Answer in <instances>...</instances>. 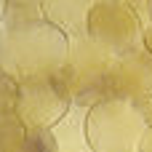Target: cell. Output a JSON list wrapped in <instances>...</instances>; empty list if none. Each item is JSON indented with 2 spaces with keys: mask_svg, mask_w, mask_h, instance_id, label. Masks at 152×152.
I'll use <instances>...</instances> for the list:
<instances>
[{
  "mask_svg": "<svg viewBox=\"0 0 152 152\" xmlns=\"http://www.w3.org/2000/svg\"><path fill=\"white\" fill-rule=\"evenodd\" d=\"M104 80L110 99H126L144 112V102L152 99V53L142 45L136 51L115 56Z\"/></svg>",
  "mask_w": 152,
  "mask_h": 152,
  "instance_id": "6",
  "label": "cell"
},
{
  "mask_svg": "<svg viewBox=\"0 0 152 152\" xmlns=\"http://www.w3.org/2000/svg\"><path fill=\"white\" fill-rule=\"evenodd\" d=\"M96 3H107V0H96Z\"/></svg>",
  "mask_w": 152,
  "mask_h": 152,
  "instance_id": "14",
  "label": "cell"
},
{
  "mask_svg": "<svg viewBox=\"0 0 152 152\" xmlns=\"http://www.w3.org/2000/svg\"><path fill=\"white\" fill-rule=\"evenodd\" d=\"M0 35H3V29H0Z\"/></svg>",
  "mask_w": 152,
  "mask_h": 152,
  "instance_id": "15",
  "label": "cell"
},
{
  "mask_svg": "<svg viewBox=\"0 0 152 152\" xmlns=\"http://www.w3.org/2000/svg\"><path fill=\"white\" fill-rule=\"evenodd\" d=\"M144 131V112L126 99H102L88 110V142L94 152H136Z\"/></svg>",
  "mask_w": 152,
  "mask_h": 152,
  "instance_id": "3",
  "label": "cell"
},
{
  "mask_svg": "<svg viewBox=\"0 0 152 152\" xmlns=\"http://www.w3.org/2000/svg\"><path fill=\"white\" fill-rule=\"evenodd\" d=\"M19 104V80L0 69V115H16Z\"/></svg>",
  "mask_w": 152,
  "mask_h": 152,
  "instance_id": "10",
  "label": "cell"
},
{
  "mask_svg": "<svg viewBox=\"0 0 152 152\" xmlns=\"http://www.w3.org/2000/svg\"><path fill=\"white\" fill-rule=\"evenodd\" d=\"M5 5H8V0H0V19H3V13H5Z\"/></svg>",
  "mask_w": 152,
  "mask_h": 152,
  "instance_id": "12",
  "label": "cell"
},
{
  "mask_svg": "<svg viewBox=\"0 0 152 152\" xmlns=\"http://www.w3.org/2000/svg\"><path fill=\"white\" fill-rule=\"evenodd\" d=\"M96 0H40L43 19L59 27L67 37L88 35V19Z\"/></svg>",
  "mask_w": 152,
  "mask_h": 152,
  "instance_id": "8",
  "label": "cell"
},
{
  "mask_svg": "<svg viewBox=\"0 0 152 152\" xmlns=\"http://www.w3.org/2000/svg\"><path fill=\"white\" fill-rule=\"evenodd\" d=\"M67 56L69 37L48 21L0 35V69L16 80L59 75Z\"/></svg>",
  "mask_w": 152,
  "mask_h": 152,
  "instance_id": "1",
  "label": "cell"
},
{
  "mask_svg": "<svg viewBox=\"0 0 152 152\" xmlns=\"http://www.w3.org/2000/svg\"><path fill=\"white\" fill-rule=\"evenodd\" d=\"M16 152H56V147L48 131H27V139Z\"/></svg>",
  "mask_w": 152,
  "mask_h": 152,
  "instance_id": "11",
  "label": "cell"
},
{
  "mask_svg": "<svg viewBox=\"0 0 152 152\" xmlns=\"http://www.w3.org/2000/svg\"><path fill=\"white\" fill-rule=\"evenodd\" d=\"M115 61V53L104 48L91 35L69 37V56L64 69L56 75L64 91L69 94L72 104H99L102 99H110L107 94V72Z\"/></svg>",
  "mask_w": 152,
  "mask_h": 152,
  "instance_id": "2",
  "label": "cell"
},
{
  "mask_svg": "<svg viewBox=\"0 0 152 152\" xmlns=\"http://www.w3.org/2000/svg\"><path fill=\"white\" fill-rule=\"evenodd\" d=\"M69 107H72V99L56 75L19 80L16 118L24 123L27 131H48Z\"/></svg>",
  "mask_w": 152,
  "mask_h": 152,
  "instance_id": "4",
  "label": "cell"
},
{
  "mask_svg": "<svg viewBox=\"0 0 152 152\" xmlns=\"http://www.w3.org/2000/svg\"><path fill=\"white\" fill-rule=\"evenodd\" d=\"M40 21H45V19H43V8H40V3L8 0L5 13H3V19H0V29H3V32L24 29V27H32V24H40Z\"/></svg>",
  "mask_w": 152,
  "mask_h": 152,
  "instance_id": "9",
  "label": "cell"
},
{
  "mask_svg": "<svg viewBox=\"0 0 152 152\" xmlns=\"http://www.w3.org/2000/svg\"><path fill=\"white\" fill-rule=\"evenodd\" d=\"M88 35L120 56L142 48V19L123 0L96 3L88 19Z\"/></svg>",
  "mask_w": 152,
  "mask_h": 152,
  "instance_id": "5",
  "label": "cell"
},
{
  "mask_svg": "<svg viewBox=\"0 0 152 152\" xmlns=\"http://www.w3.org/2000/svg\"><path fill=\"white\" fill-rule=\"evenodd\" d=\"M88 104H72L51 128V139L56 152H94L88 142Z\"/></svg>",
  "mask_w": 152,
  "mask_h": 152,
  "instance_id": "7",
  "label": "cell"
},
{
  "mask_svg": "<svg viewBox=\"0 0 152 152\" xmlns=\"http://www.w3.org/2000/svg\"><path fill=\"white\" fill-rule=\"evenodd\" d=\"M24 3H40V0H24Z\"/></svg>",
  "mask_w": 152,
  "mask_h": 152,
  "instance_id": "13",
  "label": "cell"
}]
</instances>
